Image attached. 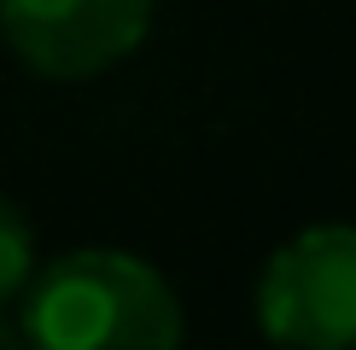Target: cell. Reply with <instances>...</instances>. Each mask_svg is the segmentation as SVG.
<instances>
[{
    "label": "cell",
    "mask_w": 356,
    "mask_h": 350,
    "mask_svg": "<svg viewBox=\"0 0 356 350\" xmlns=\"http://www.w3.org/2000/svg\"><path fill=\"white\" fill-rule=\"evenodd\" d=\"M12 310L41 350H170L187 333L175 286L146 257L111 245L35 262Z\"/></svg>",
    "instance_id": "1"
},
{
    "label": "cell",
    "mask_w": 356,
    "mask_h": 350,
    "mask_svg": "<svg viewBox=\"0 0 356 350\" xmlns=\"http://www.w3.org/2000/svg\"><path fill=\"white\" fill-rule=\"evenodd\" d=\"M257 327L292 350L356 344V222H316L263 262Z\"/></svg>",
    "instance_id": "2"
},
{
    "label": "cell",
    "mask_w": 356,
    "mask_h": 350,
    "mask_svg": "<svg viewBox=\"0 0 356 350\" xmlns=\"http://www.w3.org/2000/svg\"><path fill=\"white\" fill-rule=\"evenodd\" d=\"M158 0H0V41L47 82H88L146 41Z\"/></svg>",
    "instance_id": "3"
},
{
    "label": "cell",
    "mask_w": 356,
    "mask_h": 350,
    "mask_svg": "<svg viewBox=\"0 0 356 350\" xmlns=\"http://www.w3.org/2000/svg\"><path fill=\"white\" fill-rule=\"evenodd\" d=\"M35 262L41 257H35V228H29V216L12 199H0V310H12V303L24 298Z\"/></svg>",
    "instance_id": "4"
},
{
    "label": "cell",
    "mask_w": 356,
    "mask_h": 350,
    "mask_svg": "<svg viewBox=\"0 0 356 350\" xmlns=\"http://www.w3.org/2000/svg\"><path fill=\"white\" fill-rule=\"evenodd\" d=\"M18 344H29L18 327V310H0V350H18Z\"/></svg>",
    "instance_id": "5"
}]
</instances>
